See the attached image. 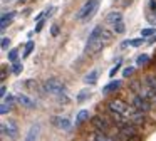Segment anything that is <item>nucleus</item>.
Returning <instances> with one entry per match:
<instances>
[{"instance_id": "f257e3e1", "label": "nucleus", "mask_w": 156, "mask_h": 141, "mask_svg": "<svg viewBox=\"0 0 156 141\" xmlns=\"http://www.w3.org/2000/svg\"><path fill=\"white\" fill-rule=\"evenodd\" d=\"M109 39H111V34L106 32V29H102L101 25L94 27V30L91 32V35L87 39V44H86V52L89 54L99 52L102 49V45H104V42Z\"/></svg>"}, {"instance_id": "f03ea898", "label": "nucleus", "mask_w": 156, "mask_h": 141, "mask_svg": "<svg viewBox=\"0 0 156 141\" xmlns=\"http://www.w3.org/2000/svg\"><path fill=\"white\" fill-rule=\"evenodd\" d=\"M131 89L134 94H139L141 97H144L146 101H149L151 104H156V91L153 89V87H149L148 84H141L139 81H134V82L131 84Z\"/></svg>"}, {"instance_id": "7ed1b4c3", "label": "nucleus", "mask_w": 156, "mask_h": 141, "mask_svg": "<svg viewBox=\"0 0 156 141\" xmlns=\"http://www.w3.org/2000/svg\"><path fill=\"white\" fill-rule=\"evenodd\" d=\"M131 109H133V107L128 106V104H126L124 101H121V99H111V101L108 103V111L118 113V114H121V116H124V118L129 116Z\"/></svg>"}, {"instance_id": "20e7f679", "label": "nucleus", "mask_w": 156, "mask_h": 141, "mask_svg": "<svg viewBox=\"0 0 156 141\" xmlns=\"http://www.w3.org/2000/svg\"><path fill=\"white\" fill-rule=\"evenodd\" d=\"M139 129L136 124H133L131 121H126L119 126V138L121 139H131V138H138Z\"/></svg>"}, {"instance_id": "39448f33", "label": "nucleus", "mask_w": 156, "mask_h": 141, "mask_svg": "<svg viewBox=\"0 0 156 141\" xmlns=\"http://www.w3.org/2000/svg\"><path fill=\"white\" fill-rule=\"evenodd\" d=\"M98 9H99V0H89V2L86 3V5L82 7L81 10H79L77 19H79V20L92 19V15H94V13L98 12Z\"/></svg>"}, {"instance_id": "423d86ee", "label": "nucleus", "mask_w": 156, "mask_h": 141, "mask_svg": "<svg viewBox=\"0 0 156 141\" xmlns=\"http://www.w3.org/2000/svg\"><path fill=\"white\" fill-rule=\"evenodd\" d=\"M44 89H45V92H49V94H55V96H59V94H62L66 91V84L62 82L61 79L52 77V79H47L44 82Z\"/></svg>"}, {"instance_id": "0eeeda50", "label": "nucleus", "mask_w": 156, "mask_h": 141, "mask_svg": "<svg viewBox=\"0 0 156 141\" xmlns=\"http://www.w3.org/2000/svg\"><path fill=\"white\" fill-rule=\"evenodd\" d=\"M112 121L106 119L104 116H94L92 118V126H94L96 131H99V133H106L109 134L111 133V128H112Z\"/></svg>"}, {"instance_id": "6e6552de", "label": "nucleus", "mask_w": 156, "mask_h": 141, "mask_svg": "<svg viewBox=\"0 0 156 141\" xmlns=\"http://www.w3.org/2000/svg\"><path fill=\"white\" fill-rule=\"evenodd\" d=\"M131 106L138 111H143V113H149L151 111V103L146 101L144 97H141L139 94H133L131 96Z\"/></svg>"}, {"instance_id": "1a4fd4ad", "label": "nucleus", "mask_w": 156, "mask_h": 141, "mask_svg": "<svg viewBox=\"0 0 156 141\" xmlns=\"http://www.w3.org/2000/svg\"><path fill=\"white\" fill-rule=\"evenodd\" d=\"M2 134L10 139H17L19 138V126L15 121H5L2 123Z\"/></svg>"}, {"instance_id": "9d476101", "label": "nucleus", "mask_w": 156, "mask_h": 141, "mask_svg": "<svg viewBox=\"0 0 156 141\" xmlns=\"http://www.w3.org/2000/svg\"><path fill=\"white\" fill-rule=\"evenodd\" d=\"M128 118H129V121H131L133 124H136V126H143V124H144V121H146V113L138 111V109H134V107H133Z\"/></svg>"}, {"instance_id": "9b49d317", "label": "nucleus", "mask_w": 156, "mask_h": 141, "mask_svg": "<svg viewBox=\"0 0 156 141\" xmlns=\"http://www.w3.org/2000/svg\"><path fill=\"white\" fill-rule=\"evenodd\" d=\"M39 134H41V124L35 123L30 126V129L27 131V134H25V139L24 141H37Z\"/></svg>"}, {"instance_id": "f8f14e48", "label": "nucleus", "mask_w": 156, "mask_h": 141, "mask_svg": "<svg viewBox=\"0 0 156 141\" xmlns=\"http://www.w3.org/2000/svg\"><path fill=\"white\" fill-rule=\"evenodd\" d=\"M17 103L20 104V106L27 107V109H34V107L37 106V104H35V101L32 99V97L25 96V94H19V96H17Z\"/></svg>"}, {"instance_id": "ddd939ff", "label": "nucleus", "mask_w": 156, "mask_h": 141, "mask_svg": "<svg viewBox=\"0 0 156 141\" xmlns=\"http://www.w3.org/2000/svg\"><path fill=\"white\" fill-rule=\"evenodd\" d=\"M52 123H54L59 129H69V128H71V121H69L67 118H62V116H55L54 119H52Z\"/></svg>"}, {"instance_id": "4468645a", "label": "nucleus", "mask_w": 156, "mask_h": 141, "mask_svg": "<svg viewBox=\"0 0 156 141\" xmlns=\"http://www.w3.org/2000/svg\"><path fill=\"white\" fill-rule=\"evenodd\" d=\"M106 20H108L109 24H118V22H122V13L118 12V10H112V12L108 13V17H106Z\"/></svg>"}, {"instance_id": "2eb2a0df", "label": "nucleus", "mask_w": 156, "mask_h": 141, "mask_svg": "<svg viewBox=\"0 0 156 141\" xmlns=\"http://www.w3.org/2000/svg\"><path fill=\"white\" fill-rule=\"evenodd\" d=\"M119 87H121V81H111L109 84H106V86L102 87V92L111 94V92H114V91H118Z\"/></svg>"}, {"instance_id": "dca6fc26", "label": "nucleus", "mask_w": 156, "mask_h": 141, "mask_svg": "<svg viewBox=\"0 0 156 141\" xmlns=\"http://www.w3.org/2000/svg\"><path fill=\"white\" fill-rule=\"evenodd\" d=\"M14 15H15V12H5V13H2V24H0V27H2V30H5L7 29V25L12 22V19H14Z\"/></svg>"}, {"instance_id": "f3484780", "label": "nucleus", "mask_w": 156, "mask_h": 141, "mask_svg": "<svg viewBox=\"0 0 156 141\" xmlns=\"http://www.w3.org/2000/svg\"><path fill=\"white\" fill-rule=\"evenodd\" d=\"M98 77H99V72L94 69V70H91L89 74H86V76H84V82L86 84H96Z\"/></svg>"}, {"instance_id": "a211bd4d", "label": "nucleus", "mask_w": 156, "mask_h": 141, "mask_svg": "<svg viewBox=\"0 0 156 141\" xmlns=\"http://www.w3.org/2000/svg\"><path fill=\"white\" fill-rule=\"evenodd\" d=\"M87 119H89V111L87 109H81L77 113V116H76V124H82Z\"/></svg>"}, {"instance_id": "6ab92c4d", "label": "nucleus", "mask_w": 156, "mask_h": 141, "mask_svg": "<svg viewBox=\"0 0 156 141\" xmlns=\"http://www.w3.org/2000/svg\"><path fill=\"white\" fill-rule=\"evenodd\" d=\"M94 141H114L109 134L106 133H99V131H96L94 133Z\"/></svg>"}, {"instance_id": "aec40b11", "label": "nucleus", "mask_w": 156, "mask_h": 141, "mask_svg": "<svg viewBox=\"0 0 156 141\" xmlns=\"http://www.w3.org/2000/svg\"><path fill=\"white\" fill-rule=\"evenodd\" d=\"M89 96H91V91H89V89H82V91H79L77 99H76V101H77V103H84Z\"/></svg>"}, {"instance_id": "412c9836", "label": "nucleus", "mask_w": 156, "mask_h": 141, "mask_svg": "<svg viewBox=\"0 0 156 141\" xmlns=\"http://www.w3.org/2000/svg\"><path fill=\"white\" fill-rule=\"evenodd\" d=\"M144 82L148 84L149 87H153V89L156 91V76H154V74H151V76H146V77H144Z\"/></svg>"}, {"instance_id": "4be33fe9", "label": "nucleus", "mask_w": 156, "mask_h": 141, "mask_svg": "<svg viewBox=\"0 0 156 141\" xmlns=\"http://www.w3.org/2000/svg\"><path fill=\"white\" fill-rule=\"evenodd\" d=\"M154 35H156V29H153V27L141 30V37H154Z\"/></svg>"}, {"instance_id": "5701e85b", "label": "nucleus", "mask_w": 156, "mask_h": 141, "mask_svg": "<svg viewBox=\"0 0 156 141\" xmlns=\"http://www.w3.org/2000/svg\"><path fill=\"white\" fill-rule=\"evenodd\" d=\"M112 30H114L116 34H124L126 32V27H124V22H118L112 25Z\"/></svg>"}, {"instance_id": "b1692460", "label": "nucleus", "mask_w": 156, "mask_h": 141, "mask_svg": "<svg viewBox=\"0 0 156 141\" xmlns=\"http://www.w3.org/2000/svg\"><path fill=\"white\" fill-rule=\"evenodd\" d=\"M9 60H10V62L12 64H14V62H17V57H19V50L17 49H10V50H9Z\"/></svg>"}, {"instance_id": "393cba45", "label": "nucleus", "mask_w": 156, "mask_h": 141, "mask_svg": "<svg viewBox=\"0 0 156 141\" xmlns=\"http://www.w3.org/2000/svg\"><path fill=\"white\" fill-rule=\"evenodd\" d=\"M148 60H149L148 54H141V56H138V59H136V64H138V66H144V64H148Z\"/></svg>"}, {"instance_id": "a878e982", "label": "nucleus", "mask_w": 156, "mask_h": 141, "mask_svg": "<svg viewBox=\"0 0 156 141\" xmlns=\"http://www.w3.org/2000/svg\"><path fill=\"white\" fill-rule=\"evenodd\" d=\"M22 69H24V66H22V64L19 62V60L12 64V72H14V74H20V72H22Z\"/></svg>"}, {"instance_id": "bb28decb", "label": "nucleus", "mask_w": 156, "mask_h": 141, "mask_svg": "<svg viewBox=\"0 0 156 141\" xmlns=\"http://www.w3.org/2000/svg\"><path fill=\"white\" fill-rule=\"evenodd\" d=\"M34 50V42L32 40H29L27 42V45H25V52H24V57H29L30 56V52Z\"/></svg>"}, {"instance_id": "cd10ccee", "label": "nucleus", "mask_w": 156, "mask_h": 141, "mask_svg": "<svg viewBox=\"0 0 156 141\" xmlns=\"http://www.w3.org/2000/svg\"><path fill=\"white\" fill-rule=\"evenodd\" d=\"M129 44H131L133 47H139L141 44H144V37H139V39H133V40H129Z\"/></svg>"}, {"instance_id": "c85d7f7f", "label": "nucleus", "mask_w": 156, "mask_h": 141, "mask_svg": "<svg viewBox=\"0 0 156 141\" xmlns=\"http://www.w3.org/2000/svg\"><path fill=\"white\" fill-rule=\"evenodd\" d=\"M10 109H12V106H10V104H7V103H2V106H0V113H2V114L10 113Z\"/></svg>"}, {"instance_id": "c756f323", "label": "nucleus", "mask_w": 156, "mask_h": 141, "mask_svg": "<svg viewBox=\"0 0 156 141\" xmlns=\"http://www.w3.org/2000/svg\"><path fill=\"white\" fill-rule=\"evenodd\" d=\"M133 72H134V67L128 66V67H124V70H122V76H124V77H129Z\"/></svg>"}, {"instance_id": "7c9ffc66", "label": "nucleus", "mask_w": 156, "mask_h": 141, "mask_svg": "<svg viewBox=\"0 0 156 141\" xmlns=\"http://www.w3.org/2000/svg\"><path fill=\"white\" fill-rule=\"evenodd\" d=\"M119 67H121V62H118V64H116V66L114 67H112V69L111 70H109V76H116V72H118V70H119Z\"/></svg>"}, {"instance_id": "2f4dec72", "label": "nucleus", "mask_w": 156, "mask_h": 141, "mask_svg": "<svg viewBox=\"0 0 156 141\" xmlns=\"http://www.w3.org/2000/svg\"><path fill=\"white\" fill-rule=\"evenodd\" d=\"M42 27H44V20H39V24L35 25V34H39L42 30Z\"/></svg>"}, {"instance_id": "473e14b6", "label": "nucleus", "mask_w": 156, "mask_h": 141, "mask_svg": "<svg viewBox=\"0 0 156 141\" xmlns=\"http://www.w3.org/2000/svg\"><path fill=\"white\" fill-rule=\"evenodd\" d=\"M9 44H10V39H7V37H4L2 39V49H7Z\"/></svg>"}, {"instance_id": "72a5a7b5", "label": "nucleus", "mask_w": 156, "mask_h": 141, "mask_svg": "<svg viewBox=\"0 0 156 141\" xmlns=\"http://www.w3.org/2000/svg\"><path fill=\"white\" fill-rule=\"evenodd\" d=\"M51 30H52V35H57V34H59V25H57V24H54Z\"/></svg>"}, {"instance_id": "f704fd0d", "label": "nucleus", "mask_w": 156, "mask_h": 141, "mask_svg": "<svg viewBox=\"0 0 156 141\" xmlns=\"http://www.w3.org/2000/svg\"><path fill=\"white\" fill-rule=\"evenodd\" d=\"M4 103H7V104H10V106H12V104H14V96H5Z\"/></svg>"}, {"instance_id": "c9c22d12", "label": "nucleus", "mask_w": 156, "mask_h": 141, "mask_svg": "<svg viewBox=\"0 0 156 141\" xmlns=\"http://www.w3.org/2000/svg\"><path fill=\"white\" fill-rule=\"evenodd\" d=\"M5 92H7V87L2 86V89H0V94H2V97H5Z\"/></svg>"}, {"instance_id": "e433bc0d", "label": "nucleus", "mask_w": 156, "mask_h": 141, "mask_svg": "<svg viewBox=\"0 0 156 141\" xmlns=\"http://www.w3.org/2000/svg\"><path fill=\"white\" fill-rule=\"evenodd\" d=\"M25 2H27V0H19V3H25Z\"/></svg>"}]
</instances>
